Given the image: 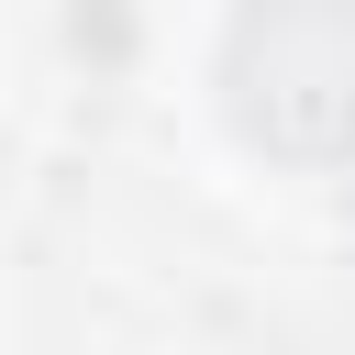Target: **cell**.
Returning a JSON list of instances; mask_svg holds the SVG:
<instances>
[{"label": "cell", "instance_id": "1", "mask_svg": "<svg viewBox=\"0 0 355 355\" xmlns=\"http://www.w3.org/2000/svg\"><path fill=\"white\" fill-rule=\"evenodd\" d=\"M233 111L277 155L355 144V0H255L233 22Z\"/></svg>", "mask_w": 355, "mask_h": 355}]
</instances>
